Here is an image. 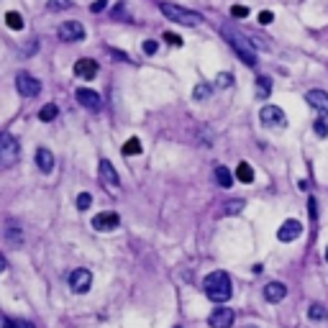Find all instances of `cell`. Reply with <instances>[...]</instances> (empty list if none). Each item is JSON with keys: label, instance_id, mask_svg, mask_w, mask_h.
Wrapping results in <instances>:
<instances>
[{"label": "cell", "instance_id": "32", "mask_svg": "<svg viewBox=\"0 0 328 328\" xmlns=\"http://www.w3.org/2000/svg\"><path fill=\"white\" fill-rule=\"evenodd\" d=\"M231 16H233V18H249V8H246V6H233V8H231Z\"/></svg>", "mask_w": 328, "mask_h": 328}, {"label": "cell", "instance_id": "26", "mask_svg": "<svg viewBox=\"0 0 328 328\" xmlns=\"http://www.w3.org/2000/svg\"><path fill=\"white\" fill-rule=\"evenodd\" d=\"M244 210V200H228L226 205H223V213L226 215H236V213H241Z\"/></svg>", "mask_w": 328, "mask_h": 328}, {"label": "cell", "instance_id": "23", "mask_svg": "<svg viewBox=\"0 0 328 328\" xmlns=\"http://www.w3.org/2000/svg\"><path fill=\"white\" fill-rule=\"evenodd\" d=\"M210 93H213V87L208 82H198V85H195V90H192V98L195 100H208Z\"/></svg>", "mask_w": 328, "mask_h": 328}, {"label": "cell", "instance_id": "1", "mask_svg": "<svg viewBox=\"0 0 328 328\" xmlns=\"http://www.w3.org/2000/svg\"><path fill=\"white\" fill-rule=\"evenodd\" d=\"M203 290L205 295L213 300V302H228L231 295H233V287H231V277L226 272H210L203 282Z\"/></svg>", "mask_w": 328, "mask_h": 328}, {"label": "cell", "instance_id": "18", "mask_svg": "<svg viewBox=\"0 0 328 328\" xmlns=\"http://www.w3.org/2000/svg\"><path fill=\"white\" fill-rule=\"evenodd\" d=\"M6 241H8V246H21L24 244V231L13 223H8L6 226Z\"/></svg>", "mask_w": 328, "mask_h": 328}, {"label": "cell", "instance_id": "41", "mask_svg": "<svg viewBox=\"0 0 328 328\" xmlns=\"http://www.w3.org/2000/svg\"><path fill=\"white\" fill-rule=\"evenodd\" d=\"M177 328H182V325H177Z\"/></svg>", "mask_w": 328, "mask_h": 328}, {"label": "cell", "instance_id": "17", "mask_svg": "<svg viewBox=\"0 0 328 328\" xmlns=\"http://www.w3.org/2000/svg\"><path fill=\"white\" fill-rule=\"evenodd\" d=\"M285 295H287V287L282 285V282H269V285L264 287V297H267V302H279Z\"/></svg>", "mask_w": 328, "mask_h": 328}, {"label": "cell", "instance_id": "14", "mask_svg": "<svg viewBox=\"0 0 328 328\" xmlns=\"http://www.w3.org/2000/svg\"><path fill=\"white\" fill-rule=\"evenodd\" d=\"M75 75L82 80H93L98 75V62L95 59H77L75 62Z\"/></svg>", "mask_w": 328, "mask_h": 328}, {"label": "cell", "instance_id": "31", "mask_svg": "<svg viewBox=\"0 0 328 328\" xmlns=\"http://www.w3.org/2000/svg\"><path fill=\"white\" fill-rule=\"evenodd\" d=\"M70 6H72L70 0H49V11H54V13L57 11H67Z\"/></svg>", "mask_w": 328, "mask_h": 328}, {"label": "cell", "instance_id": "7", "mask_svg": "<svg viewBox=\"0 0 328 328\" xmlns=\"http://www.w3.org/2000/svg\"><path fill=\"white\" fill-rule=\"evenodd\" d=\"M90 285H93V274H90V269H75V272L70 274V287H72V292L85 295L87 290H90Z\"/></svg>", "mask_w": 328, "mask_h": 328}, {"label": "cell", "instance_id": "16", "mask_svg": "<svg viewBox=\"0 0 328 328\" xmlns=\"http://www.w3.org/2000/svg\"><path fill=\"white\" fill-rule=\"evenodd\" d=\"M36 167H39L44 174H49V172L54 169V154H52L49 149H44V146L36 149Z\"/></svg>", "mask_w": 328, "mask_h": 328}, {"label": "cell", "instance_id": "22", "mask_svg": "<svg viewBox=\"0 0 328 328\" xmlns=\"http://www.w3.org/2000/svg\"><path fill=\"white\" fill-rule=\"evenodd\" d=\"M6 24H8V29L21 31V29H24V16L16 13V11H8V13H6Z\"/></svg>", "mask_w": 328, "mask_h": 328}, {"label": "cell", "instance_id": "2", "mask_svg": "<svg viewBox=\"0 0 328 328\" xmlns=\"http://www.w3.org/2000/svg\"><path fill=\"white\" fill-rule=\"evenodd\" d=\"M223 36L228 39V44H231V49L241 57V62L244 64H249V67H256V54H254V44L246 39V36H241L233 26H223Z\"/></svg>", "mask_w": 328, "mask_h": 328}, {"label": "cell", "instance_id": "27", "mask_svg": "<svg viewBox=\"0 0 328 328\" xmlns=\"http://www.w3.org/2000/svg\"><path fill=\"white\" fill-rule=\"evenodd\" d=\"M308 315L313 318V320H323L325 318V308L320 302H315V305H310V310H308Z\"/></svg>", "mask_w": 328, "mask_h": 328}, {"label": "cell", "instance_id": "39", "mask_svg": "<svg viewBox=\"0 0 328 328\" xmlns=\"http://www.w3.org/2000/svg\"><path fill=\"white\" fill-rule=\"evenodd\" d=\"M308 205H310V215H313V218H315V200H313V198H310V203H308Z\"/></svg>", "mask_w": 328, "mask_h": 328}, {"label": "cell", "instance_id": "19", "mask_svg": "<svg viewBox=\"0 0 328 328\" xmlns=\"http://www.w3.org/2000/svg\"><path fill=\"white\" fill-rule=\"evenodd\" d=\"M272 95V80L269 77H256V98L267 100Z\"/></svg>", "mask_w": 328, "mask_h": 328}, {"label": "cell", "instance_id": "20", "mask_svg": "<svg viewBox=\"0 0 328 328\" xmlns=\"http://www.w3.org/2000/svg\"><path fill=\"white\" fill-rule=\"evenodd\" d=\"M236 177L241 180L244 185H251V182H254V169H251V164H249V162L238 164V167H236Z\"/></svg>", "mask_w": 328, "mask_h": 328}, {"label": "cell", "instance_id": "36", "mask_svg": "<svg viewBox=\"0 0 328 328\" xmlns=\"http://www.w3.org/2000/svg\"><path fill=\"white\" fill-rule=\"evenodd\" d=\"M164 41H169V44H174V47H182V39H180L177 34H164Z\"/></svg>", "mask_w": 328, "mask_h": 328}, {"label": "cell", "instance_id": "21", "mask_svg": "<svg viewBox=\"0 0 328 328\" xmlns=\"http://www.w3.org/2000/svg\"><path fill=\"white\" fill-rule=\"evenodd\" d=\"M215 182L221 185V187H231V182H233V174L221 164V167H215Z\"/></svg>", "mask_w": 328, "mask_h": 328}, {"label": "cell", "instance_id": "29", "mask_svg": "<svg viewBox=\"0 0 328 328\" xmlns=\"http://www.w3.org/2000/svg\"><path fill=\"white\" fill-rule=\"evenodd\" d=\"M215 85H218V87H231V85H233V75H231V72H221V75L215 77Z\"/></svg>", "mask_w": 328, "mask_h": 328}, {"label": "cell", "instance_id": "25", "mask_svg": "<svg viewBox=\"0 0 328 328\" xmlns=\"http://www.w3.org/2000/svg\"><path fill=\"white\" fill-rule=\"evenodd\" d=\"M123 154L126 157H136V154H141V141L134 136V139H128L126 144H123Z\"/></svg>", "mask_w": 328, "mask_h": 328}, {"label": "cell", "instance_id": "10", "mask_svg": "<svg viewBox=\"0 0 328 328\" xmlns=\"http://www.w3.org/2000/svg\"><path fill=\"white\" fill-rule=\"evenodd\" d=\"M305 103H308L318 116H328V93L325 90H310L305 95Z\"/></svg>", "mask_w": 328, "mask_h": 328}, {"label": "cell", "instance_id": "28", "mask_svg": "<svg viewBox=\"0 0 328 328\" xmlns=\"http://www.w3.org/2000/svg\"><path fill=\"white\" fill-rule=\"evenodd\" d=\"M90 203H93V195L90 192H80L77 195V208L80 210H87V208H90Z\"/></svg>", "mask_w": 328, "mask_h": 328}, {"label": "cell", "instance_id": "8", "mask_svg": "<svg viewBox=\"0 0 328 328\" xmlns=\"http://www.w3.org/2000/svg\"><path fill=\"white\" fill-rule=\"evenodd\" d=\"M259 118H261V123L269 126V128L285 126V113H282V108H277V105H264L259 111Z\"/></svg>", "mask_w": 328, "mask_h": 328}, {"label": "cell", "instance_id": "12", "mask_svg": "<svg viewBox=\"0 0 328 328\" xmlns=\"http://www.w3.org/2000/svg\"><path fill=\"white\" fill-rule=\"evenodd\" d=\"M302 233V223L300 221H295V218H290V221H285L279 226V231H277V238L279 241H295V238Z\"/></svg>", "mask_w": 328, "mask_h": 328}, {"label": "cell", "instance_id": "35", "mask_svg": "<svg viewBox=\"0 0 328 328\" xmlns=\"http://www.w3.org/2000/svg\"><path fill=\"white\" fill-rule=\"evenodd\" d=\"M105 8H108V0H95V3L90 6L93 13H100V11H105Z\"/></svg>", "mask_w": 328, "mask_h": 328}, {"label": "cell", "instance_id": "33", "mask_svg": "<svg viewBox=\"0 0 328 328\" xmlns=\"http://www.w3.org/2000/svg\"><path fill=\"white\" fill-rule=\"evenodd\" d=\"M272 21H274V13H269V11H261V13H259V24H261V26H269Z\"/></svg>", "mask_w": 328, "mask_h": 328}, {"label": "cell", "instance_id": "5", "mask_svg": "<svg viewBox=\"0 0 328 328\" xmlns=\"http://www.w3.org/2000/svg\"><path fill=\"white\" fill-rule=\"evenodd\" d=\"M16 87H18V93L24 95V98H36L41 93V82L34 75H29V72H21L16 77Z\"/></svg>", "mask_w": 328, "mask_h": 328}, {"label": "cell", "instance_id": "4", "mask_svg": "<svg viewBox=\"0 0 328 328\" xmlns=\"http://www.w3.org/2000/svg\"><path fill=\"white\" fill-rule=\"evenodd\" d=\"M21 157V144L11 136V134H3L0 136V162L6 167H13Z\"/></svg>", "mask_w": 328, "mask_h": 328}, {"label": "cell", "instance_id": "24", "mask_svg": "<svg viewBox=\"0 0 328 328\" xmlns=\"http://www.w3.org/2000/svg\"><path fill=\"white\" fill-rule=\"evenodd\" d=\"M57 116H59V108H57L54 103H47V105L41 108V113H39V118H41L44 123H47V121H54Z\"/></svg>", "mask_w": 328, "mask_h": 328}, {"label": "cell", "instance_id": "40", "mask_svg": "<svg viewBox=\"0 0 328 328\" xmlns=\"http://www.w3.org/2000/svg\"><path fill=\"white\" fill-rule=\"evenodd\" d=\"M325 261H328V246H325Z\"/></svg>", "mask_w": 328, "mask_h": 328}, {"label": "cell", "instance_id": "30", "mask_svg": "<svg viewBox=\"0 0 328 328\" xmlns=\"http://www.w3.org/2000/svg\"><path fill=\"white\" fill-rule=\"evenodd\" d=\"M313 131L323 139V136H328V123H325L323 118H315V121H313Z\"/></svg>", "mask_w": 328, "mask_h": 328}, {"label": "cell", "instance_id": "38", "mask_svg": "<svg viewBox=\"0 0 328 328\" xmlns=\"http://www.w3.org/2000/svg\"><path fill=\"white\" fill-rule=\"evenodd\" d=\"M297 187L305 192V190H308V180H300V182H297Z\"/></svg>", "mask_w": 328, "mask_h": 328}, {"label": "cell", "instance_id": "9", "mask_svg": "<svg viewBox=\"0 0 328 328\" xmlns=\"http://www.w3.org/2000/svg\"><path fill=\"white\" fill-rule=\"evenodd\" d=\"M75 95H77V103H80L82 108H87V111H93V113H98L100 108H103V100H100V95H98L95 90H87V87H80V90H77Z\"/></svg>", "mask_w": 328, "mask_h": 328}, {"label": "cell", "instance_id": "34", "mask_svg": "<svg viewBox=\"0 0 328 328\" xmlns=\"http://www.w3.org/2000/svg\"><path fill=\"white\" fill-rule=\"evenodd\" d=\"M144 52H146L149 57L157 54V41H154V39H146V41H144Z\"/></svg>", "mask_w": 328, "mask_h": 328}, {"label": "cell", "instance_id": "6", "mask_svg": "<svg viewBox=\"0 0 328 328\" xmlns=\"http://www.w3.org/2000/svg\"><path fill=\"white\" fill-rule=\"evenodd\" d=\"M57 34H59L62 41L75 44V41H82V39H85V26L80 24V21H64Z\"/></svg>", "mask_w": 328, "mask_h": 328}, {"label": "cell", "instance_id": "11", "mask_svg": "<svg viewBox=\"0 0 328 328\" xmlns=\"http://www.w3.org/2000/svg\"><path fill=\"white\" fill-rule=\"evenodd\" d=\"M233 320H236V315H233L231 308H215V310L210 313V318H208L210 328H231Z\"/></svg>", "mask_w": 328, "mask_h": 328}, {"label": "cell", "instance_id": "13", "mask_svg": "<svg viewBox=\"0 0 328 328\" xmlns=\"http://www.w3.org/2000/svg\"><path fill=\"white\" fill-rule=\"evenodd\" d=\"M93 226H95V231H113L121 226V218L116 213H100L93 218Z\"/></svg>", "mask_w": 328, "mask_h": 328}, {"label": "cell", "instance_id": "3", "mask_svg": "<svg viewBox=\"0 0 328 328\" xmlns=\"http://www.w3.org/2000/svg\"><path fill=\"white\" fill-rule=\"evenodd\" d=\"M159 11L164 13V18L174 21V24H182V26H198L203 16L198 11H187V8H180L174 3H159Z\"/></svg>", "mask_w": 328, "mask_h": 328}, {"label": "cell", "instance_id": "37", "mask_svg": "<svg viewBox=\"0 0 328 328\" xmlns=\"http://www.w3.org/2000/svg\"><path fill=\"white\" fill-rule=\"evenodd\" d=\"M13 325H16V328H34L29 320H13Z\"/></svg>", "mask_w": 328, "mask_h": 328}, {"label": "cell", "instance_id": "15", "mask_svg": "<svg viewBox=\"0 0 328 328\" xmlns=\"http://www.w3.org/2000/svg\"><path fill=\"white\" fill-rule=\"evenodd\" d=\"M100 180H103V185H108V187H118L121 185V177H118V172L113 169V164L108 162V159H103L100 162Z\"/></svg>", "mask_w": 328, "mask_h": 328}]
</instances>
